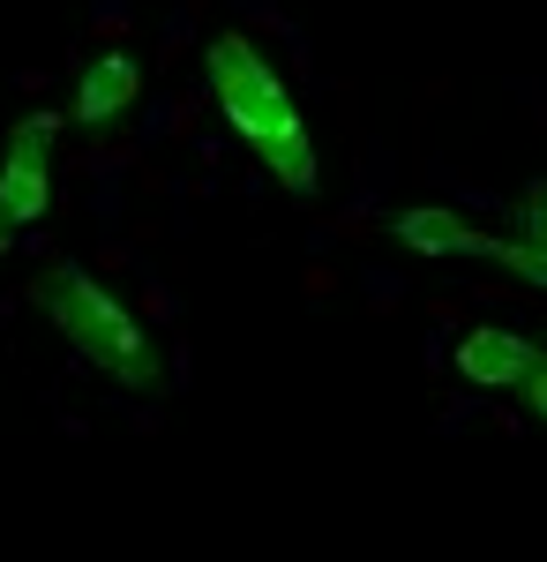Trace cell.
<instances>
[{
	"mask_svg": "<svg viewBox=\"0 0 547 562\" xmlns=\"http://www.w3.org/2000/svg\"><path fill=\"white\" fill-rule=\"evenodd\" d=\"M211 98H217V113L233 121V135L278 173V188L315 195V143H308V121H300V105L286 98L278 68H270L248 38L211 45Z\"/></svg>",
	"mask_w": 547,
	"mask_h": 562,
	"instance_id": "cell-1",
	"label": "cell"
},
{
	"mask_svg": "<svg viewBox=\"0 0 547 562\" xmlns=\"http://www.w3.org/2000/svg\"><path fill=\"white\" fill-rule=\"evenodd\" d=\"M31 301H38V315L68 338V346L83 352L90 368H105L121 390H158V346H150V330L127 315L98 278H90L83 262H45L38 285H31Z\"/></svg>",
	"mask_w": 547,
	"mask_h": 562,
	"instance_id": "cell-2",
	"label": "cell"
},
{
	"mask_svg": "<svg viewBox=\"0 0 547 562\" xmlns=\"http://www.w3.org/2000/svg\"><path fill=\"white\" fill-rule=\"evenodd\" d=\"M53 113L15 121L0 143V225H38L53 211Z\"/></svg>",
	"mask_w": 547,
	"mask_h": 562,
	"instance_id": "cell-3",
	"label": "cell"
},
{
	"mask_svg": "<svg viewBox=\"0 0 547 562\" xmlns=\"http://www.w3.org/2000/svg\"><path fill=\"white\" fill-rule=\"evenodd\" d=\"M533 360H540V346L517 338V330H503V323H472L458 338V375L480 383V390H517L533 375Z\"/></svg>",
	"mask_w": 547,
	"mask_h": 562,
	"instance_id": "cell-4",
	"label": "cell"
},
{
	"mask_svg": "<svg viewBox=\"0 0 547 562\" xmlns=\"http://www.w3.org/2000/svg\"><path fill=\"white\" fill-rule=\"evenodd\" d=\"M390 233L405 240V248H421V256H480V262H503V233H488V225H465L458 211H413L390 217Z\"/></svg>",
	"mask_w": 547,
	"mask_h": 562,
	"instance_id": "cell-5",
	"label": "cell"
},
{
	"mask_svg": "<svg viewBox=\"0 0 547 562\" xmlns=\"http://www.w3.org/2000/svg\"><path fill=\"white\" fill-rule=\"evenodd\" d=\"M135 83H143L135 60H127V53H105V60H90V68H83V83H76V105H68V113H76L83 128H98V121H113L127 98H135Z\"/></svg>",
	"mask_w": 547,
	"mask_h": 562,
	"instance_id": "cell-6",
	"label": "cell"
},
{
	"mask_svg": "<svg viewBox=\"0 0 547 562\" xmlns=\"http://www.w3.org/2000/svg\"><path fill=\"white\" fill-rule=\"evenodd\" d=\"M517 240L547 248V188H533V195H525V211H517Z\"/></svg>",
	"mask_w": 547,
	"mask_h": 562,
	"instance_id": "cell-7",
	"label": "cell"
},
{
	"mask_svg": "<svg viewBox=\"0 0 547 562\" xmlns=\"http://www.w3.org/2000/svg\"><path fill=\"white\" fill-rule=\"evenodd\" d=\"M517 397H525V413H533V420H540V428H547V352H540V360H533V375L517 383Z\"/></svg>",
	"mask_w": 547,
	"mask_h": 562,
	"instance_id": "cell-8",
	"label": "cell"
}]
</instances>
